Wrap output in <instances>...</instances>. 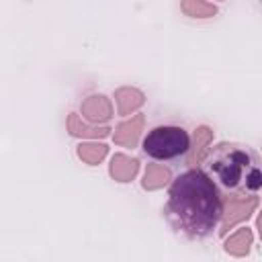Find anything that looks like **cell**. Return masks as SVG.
I'll return each mask as SVG.
<instances>
[{"label": "cell", "mask_w": 262, "mask_h": 262, "mask_svg": "<svg viewBox=\"0 0 262 262\" xmlns=\"http://www.w3.org/2000/svg\"><path fill=\"white\" fill-rule=\"evenodd\" d=\"M164 213L176 231L192 239H203L217 229L223 201L209 174L192 168L172 182Z\"/></svg>", "instance_id": "6da1fadb"}, {"label": "cell", "mask_w": 262, "mask_h": 262, "mask_svg": "<svg viewBox=\"0 0 262 262\" xmlns=\"http://www.w3.org/2000/svg\"><path fill=\"white\" fill-rule=\"evenodd\" d=\"M205 172L229 196L256 194L262 186L260 158L252 147L242 143L223 141L211 147L205 160Z\"/></svg>", "instance_id": "7a4b0ae2"}, {"label": "cell", "mask_w": 262, "mask_h": 262, "mask_svg": "<svg viewBox=\"0 0 262 262\" xmlns=\"http://www.w3.org/2000/svg\"><path fill=\"white\" fill-rule=\"evenodd\" d=\"M190 149V137L182 127L176 125H160L147 131L143 139V151L158 160V162H168L174 160Z\"/></svg>", "instance_id": "3957f363"}, {"label": "cell", "mask_w": 262, "mask_h": 262, "mask_svg": "<svg viewBox=\"0 0 262 262\" xmlns=\"http://www.w3.org/2000/svg\"><path fill=\"white\" fill-rule=\"evenodd\" d=\"M258 205V199L256 194H248V196H227L225 201V219H223V229L221 233H225L229 227H233L237 221L250 217L254 213Z\"/></svg>", "instance_id": "277c9868"}, {"label": "cell", "mask_w": 262, "mask_h": 262, "mask_svg": "<svg viewBox=\"0 0 262 262\" xmlns=\"http://www.w3.org/2000/svg\"><path fill=\"white\" fill-rule=\"evenodd\" d=\"M82 113L88 121L92 123H102L108 121L113 115V106L104 96H90L84 104H82Z\"/></svg>", "instance_id": "5b68a950"}, {"label": "cell", "mask_w": 262, "mask_h": 262, "mask_svg": "<svg viewBox=\"0 0 262 262\" xmlns=\"http://www.w3.org/2000/svg\"><path fill=\"white\" fill-rule=\"evenodd\" d=\"M141 127H143V117H141V115H135L131 121L121 123V125L115 129V135H113L115 143H119V145H135Z\"/></svg>", "instance_id": "8992f818"}, {"label": "cell", "mask_w": 262, "mask_h": 262, "mask_svg": "<svg viewBox=\"0 0 262 262\" xmlns=\"http://www.w3.org/2000/svg\"><path fill=\"white\" fill-rule=\"evenodd\" d=\"M111 174L119 182H127L137 174V160L127 158L125 154H117L111 162Z\"/></svg>", "instance_id": "52a82bcc"}, {"label": "cell", "mask_w": 262, "mask_h": 262, "mask_svg": "<svg viewBox=\"0 0 262 262\" xmlns=\"http://www.w3.org/2000/svg\"><path fill=\"white\" fill-rule=\"evenodd\" d=\"M115 98H117L119 115H129L131 111H135L143 104V94L135 88H121V90H117Z\"/></svg>", "instance_id": "ba28073f"}, {"label": "cell", "mask_w": 262, "mask_h": 262, "mask_svg": "<svg viewBox=\"0 0 262 262\" xmlns=\"http://www.w3.org/2000/svg\"><path fill=\"white\" fill-rule=\"evenodd\" d=\"M250 244H252V231L248 227H244V229H239V231H235L233 235L227 237L225 250L233 256H244L250 250Z\"/></svg>", "instance_id": "9c48e42d"}, {"label": "cell", "mask_w": 262, "mask_h": 262, "mask_svg": "<svg viewBox=\"0 0 262 262\" xmlns=\"http://www.w3.org/2000/svg\"><path fill=\"white\" fill-rule=\"evenodd\" d=\"M170 180V170L160 166V164H149L145 170V178H143V186L145 188H160Z\"/></svg>", "instance_id": "30bf717a"}, {"label": "cell", "mask_w": 262, "mask_h": 262, "mask_svg": "<svg viewBox=\"0 0 262 262\" xmlns=\"http://www.w3.org/2000/svg\"><path fill=\"white\" fill-rule=\"evenodd\" d=\"M68 127H70V133L72 135H84V137H104L108 135V127H100V129H90L86 127L84 123H80L78 115H72L70 121H68Z\"/></svg>", "instance_id": "8fae6325"}, {"label": "cell", "mask_w": 262, "mask_h": 262, "mask_svg": "<svg viewBox=\"0 0 262 262\" xmlns=\"http://www.w3.org/2000/svg\"><path fill=\"white\" fill-rule=\"evenodd\" d=\"M78 156L86 164H98L106 156V145L104 143H82L78 147Z\"/></svg>", "instance_id": "7c38bea8"}, {"label": "cell", "mask_w": 262, "mask_h": 262, "mask_svg": "<svg viewBox=\"0 0 262 262\" xmlns=\"http://www.w3.org/2000/svg\"><path fill=\"white\" fill-rule=\"evenodd\" d=\"M182 10L190 16H199V18H209L217 12V8L213 4H207L203 0H182Z\"/></svg>", "instance_id": "4fadbf2b"}, {"label": "cell", "mask_w": 262, "mask_h": 262, "mask_svg": "<svg viewBox=\"0 0 262 262\" xmlns=\"http://www.w3.org/2000/svg\"><path fill=\"white\" fill-rule=\"evenodd\" d=\"M211 141V131L207 127H199L196 133H194V151L190 156V164H194L199 158H201V151L205 149V145Z\"/></svg>", "instance_id": "5bb4252c"}]
</instances>
